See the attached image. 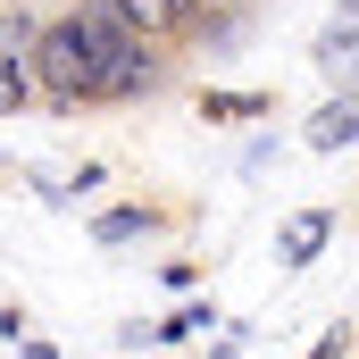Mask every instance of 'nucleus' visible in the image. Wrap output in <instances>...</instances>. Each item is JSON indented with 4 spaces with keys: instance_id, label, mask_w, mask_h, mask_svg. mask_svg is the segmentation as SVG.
I'll list each match as a JSON object with an SVG mask.
<instances>
[{
    "instance_id": "nucleus-1",
    "label": "nucleus",
    "mask_w": 359,
    "mask_h": 359,
    "mask_svg": "<svg viewBox=\"0 0 359 359\" xmlns=\"http://www.w3.org/2000/svg\"><path fill=\"white\" fill-rule=\"evenodd\" d=\"M134 25L109 8V0H59L50 17H42V34H34V50H25V67H34V100L42 109H109V59H117V42H126Z\"/></svg>"
},
{
    "instance_id": "nucleus-2",
    "label": "nucleus",
    "mask_w": 359,
    "mask_h": 359,
    "mask_svg": "<svg viewBox=\"0 0 359 359\" xmlns=\"http://www.w3.org/2000/svg\"><path fill=\"white\" fill-rule=\"evenodd\" d=\"M134 34H151V42H168V50H192V42H209V25L192 17V0H109Z\"/></svg>"
},
{
    "instance_id": "nucleus-3",
    "label": "nucleus",
    "mask_w": 359,
    "mask_h": 359,
    "mask_svg": "<svg viewBox=\"0 0 359 359\" xmlns=\"http://www.w3.org/2000/svg\"><path fill=\"white\" fill-rule=\"evenodd\" d=\"M309 59H318V76H326L334 92L359 84V0L334 17V25H326V34H318V50H309Z\"/></svg>"
},
{
    "instance_id": "nucleus-4",
    "label": "nucleus",
    "mask_w": 359,
    "mask_h": 359,
    "mask_svg": "<svg viewBox=\"0 0 359 359\" xmlns=\"http://www.w3.org/2000/svg\"><path fill=\"white\" fill-rule=\"evenodd\" d=\"M159 226H184V209H159V201H126V209H100L92 217V243H142Z\"/></svg>"
},
{
    "instance_id": "nucleus-5",
    "label": "nucleus",
    "mask_w": 359,
    "mask_h": 359,
    "mask_svg": "<svg viewBox=\"0 0 359 359\" xmlns=\"http://www.w3.org/2000/svg\"><path fill=\"white\" fill-rule=\"evenodd\" d=\"M351 142H359V84H343L309 117V151H351Z\"/></svg>"
},
{
    "instance_id": "nucleus-6",
    "label": "nucleus",
    "mask_w": 359,
    "mask_h": 359,
    "mask_svg": "<svg viewBox=\"0 0 359 359\" xmlns=\"http://www.w3.org/2000/svg\"><path fill=\"white\" fill-rule=\"evenodd\" d=\"M326 234H334V209H301V217H284L276 259H284V268H309V259L326 251Z\"/></svg>"
},
{
    "instance_id": "nucleus-7",
    "label": "nucleus",
    "mask_w": 359,
    "mask_h": 359,
    "mask_svg": "<svg viewBox=\"0 0 359 359\" xmlns=\"http://www.w3.org/2000/svg\"><path fill=\"white\" fill-rule=\"evenodd\" d=\"M209 318H217L209 301H184V309H168V318H159L151 334H142V326H126V343H192V334H201Z\"/></svg>"
},
{
    "instance_id": "nucleus-8",
    "label": "nucleus",
    "mask_w": 359,
    "mask_h": 359,
    "mask_svg": "<svg viewBox=\"0 0 359 359\" xmlns=\"http://www.w3.org/2000/svg\"><path fill=\"white\" fill-rule=\"evenodd\" d=\"M268 92H201V117L209 126H243V117H268Z\"/></svg>"
},
{
    "instance_id": "nucleus-9",
    "label": "nucleus",
    "mask_w": 359,
    "mask_h": 359,
    "mask_svg": "<svg viewBox=\"0 0 359 359\" xmlns=\"http://www.w3.org/2000/svg\"><path fill=\"white\" fill-rule=\"evenodd\" d=\"M192 17L209 25V42H226V34H234V17H243V0H192Z\"/></svg>"
},
{
    "instance_id": "nucleus-10",
    "label": "nucleus",
    "mask_w": 359,
    "mask_h": 359,
    "mask_svg": "<svg viewBox=\"0 0 359 359\" xmlns=\"http://www.w3.org/2000/svg\"><path fill=\"white\" fill-rule=\"evenodd\" d=\"M309 359H351V334L334 326V334H326V343H318V351H309Z\"/></svg>"
},
{
    "instance_id": "nucleus-11",
    "label": "nucleus",
    "mask_w": 359,
    "mask_h": 359,
    "mask_svg": "<svg viewBox=\"0 0 359 359\" xmlns=\"http://www.w3.org/2000/svg\"><path fill=\"white\" fill-rule=\"evenodd\" d=\"M17 359H59V351H50V343H25V351H17Z\"/></svg>"
},
{
    "instance_id": "nucleus-12",
    "label": "nucleus",
    "mask_w": 359,
    "mask_h": 359,
    "mask_svg": "<svg viewBox=\"0 0 359 359\" xmlns=\"http://www.w3.org/2000/svg\"><path fill=\"white\" fill-rule=\"evenodd\" d=\"M209 359H243V343H217V351H209Z\"/></svg>"
}]
</instances>
